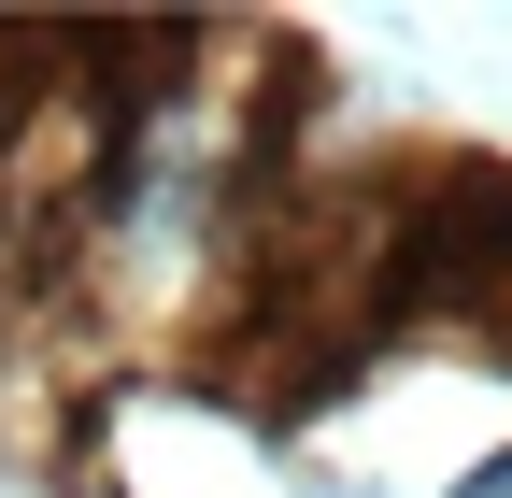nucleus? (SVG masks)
Segmentation results:
<instances>
[{
	"label": "nucleus",
	"instance_id": "obj_1",
	"mask_svg": "<svg viewBox=\"0 0 512 498\" xmlns=\"http://www.w3.org/2000/svg\"><path fill=\"white\" fill-rule=\"evenodd\" d=\"M456 498H512V456H484V470H470V484H456Z\"/></svg>",
	"mask_w": 512,
	"mask_h": 498
}]
</instances>
